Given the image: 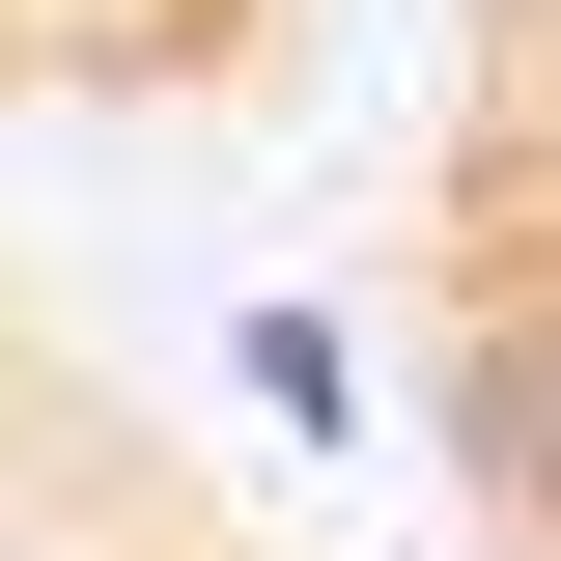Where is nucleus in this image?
<instances>
[{"label":"nucleus","mask_w":561,"mask_h":561,"mask_svg":"<svg viewBox=\"0 0 561 561\" xmlns=\"http://www.w3.org/2000/svg\"><path fill=\"white\" fill-rule=\"evenodd\" d=\"M421 449L478 561H561V0H449L421 84Z\"/></svg>","instance_id":"f257e3e1"}]
</instances>
